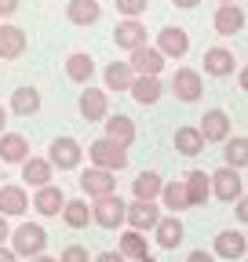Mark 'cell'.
I'll return each instance as SVG.
<instances>
[{
  "label": "cell",
  "instance_id": "7a4b0ae2",
  "mask_svg": "<svg viewBox=\"0 0 248 262\" xmlns=\"http://www.w3.org/2000/svg\"><path fill=\"white\" fill-rule=\"evenodd\" d=\"M88 160H91V168H102V171H124V168H128V149H124V146H117V142H110L106 135L102 139H95V142H91L88 146Z\"/></svg>",
  "mask_w": 248,
  "mask_h": 262
},
{
  "label": "cell",
  "instance_id": "30bf717a",
  "mask_svg": "<svg viewBox=\"0 0 248 262\" xmlns=\"http://www.w3.org/2000/svg\"><path fill=\"white\" fill-rule=\"evenodd\" d=\"M212 196H215V201H226V204H237L241 201V175L234 171V168H226V164H223V168H215L212 171Z\"/></svg>",
  "mask_w": 248,
  "mask_h": 262
},
{
  "label": "cell",
  "instance_id": "9c48e42d",
  "mask_svg": "<svg viewBox=\"0 0 248 262\" xmlns=\"http://www.w3.org/2000/svg\"><path fill=\"white\" fill-rule=\"evenodd\" d=\"M77 110H80V117L84 120H102L106 124V117H110V95H106V88H84L80 91V98H77Z\"/></svg>",
  "mask_w": 248,
  "mask_h": 262
},
{
  "label": "cell",
  "instance_id": "4fadbf2b",
  "mask_svg": "<svg viewBox=\"0 0 248 262\" xmlns=\"http://www.w3.org/2000/svg\"><path fill=\"white\" fill-rule=\"evenodd\" d=\"M33 211L44 215V219H58L66 211V193H62V186H40L33 193Z\"/></svg>",
  "mask_w": 248,
  "mask_h": 262
},
{
  "label": "cell",
  "instance_id": "d6a6232c",
  "mask_svg": "<svg viewBox=\"0 0 248 262\" xmlns=\"http://www.w3.org/2000/svg\"><path fill=\"white\" fill-rule=\"evenodd\" d=\"M62 222H66L70 229H84L88 222H95V215H91V204H88V196H73V201H66Z\"/></svg>",
  "mask_w": 248,
  "mask_h": 262
},
{
  "label": "cell",
  "instance_id": "ab89813d",
  "mask_svg": "<svg viewBox=\"0 0 248 262\" xmlns=\"http://www.w3.org/2000/svg\"><path fill=\"white\" fill-rule=\"evenodd\" d=\"M234 215H237V219H241V222L248 226V193H244V196H241V201H237V208H234Z\"/></svg>",
  "mask_w": 248,
  "mask_h": 262
},
{
  "label": "cell",
  "instance_id": "83f0119b",
  "mask_svg": "<svg viewBox=\"0 0 248 262\" xmlns=\"http://www.w3.org/2000/svg\"><path fill=\"white\" fill-rule=\"evenodd\" d=\"M66 77L73 80V84H84L88 88V80H91V73H95V58H91L88 51H73V55H66Z\"/></svg>",
  "mask_w": 248,
  "mask_h": 262
},
{
  "label": "cell",
  "instance_id": "4dcf8cb0",
  "mask_svg": "<svg viewBox=\"0 0 248 262\" xmlns=\"http://www.w3.org/2000/svg\"><path fill=\"white\" fill-rule=\"evenodd\" d=\"M128 95L135 98L139 106H153L164 95V84H161V77H135V84H132Z\"/></svg>",
  "mask_w": 248,
  "mask_h": 262
},
{
  "label": "cell",
  "instance_id": "2e32d148",
  "mask_svg": "<svg viewBox=\"0 0 248 262\" xmlns=\"http://www.w3.org/2000/svg\"><path fill=\"white\" fill-rule=\"evenodd\" d=\"M212 26H215L219 37H237V33L244 29V11H241V4H219V8H215V15H212Z\"/></svg>",
  "mask_w": 248,
  "mask_h": 262
},
{
  "label": "cell",
  "instance_id": "f35d334b",
  "mask_svg": "<svg viewBox=\"0 0 248 262\" xmlns=\"http://www.w3.org/2000/svg\"><path fill=\"white\" fill-rule=\"evenodd\" d=\"M18 11V0H0V18H11Z\"/></svg>",
  "mask_w": 248,
  "mask_h": 262
},
{
  "label": "cell",
  "instance_id": "ba28073f",
  "mask_svg": "<svg viewBox=\"0 0 248 262\" xmlns=\"http://www.w3.org/2000/svg\"><path fill=\"white\" fill-rule=\"evenodd\" d=\"M172 95L179 98V102H197V98L204 95V77H201V70H190V66L175 70V77H172Z\"/></svg>",
  "mask_w": 248,
  "mask_h": 262
},
{
  "label": "cell",
  "instance_id": "484cf974",
  "mask_svg": "<svg viewBox=\"0 0 248 262\" xmlns=\"http://www.w3.org/2000/svg\"><path fill=\"white\" fill-rule=\"evenodd\" d=\"M51 175H55V168H51V160L48 157H29L26 164H22V182L26 186H51Z\"/></svg>",
  "mask_w": 248,
  "mask_h": 262
},
{
  "label": "cell",
  "instance_id": "f907efd6",
  "mask_svg": "<svg viewBox=\"0 0 248 262\" xmlns=\"http://www.w3.org/2000/svg\"><path fill=\"white\" fill-rule=\"evenodd\" d=\"M0 186H4V182H0Z\"/></svg>",
  "mask_w": 248,
  "mask_h": 262
},
{
  "label": "cell",
  "instance_id": "f6af8a7d",
  "mask_svg": "<svg viewBox=\"0 0 248 262\" xmlns=\"http://www.w3.org/2000/svg\"><path fill=\"white\" fill-rule=\"evenodd\" d=\"M172 4H175V8H182V11H190V8H197V4H201V0H172Z\"/></svg>",
  "mask_w": 248,
  "mask_h": 262
},
{
  "label": "cell",
  "instance_id": "8fae6325",
  "mask_svg": "<svg viewBox=\"0 0 248 262\" xmlns=\"http://www.w3.org/2000/svg\"><path fill=\"white\" fill-rule=\"evenodd\" d=\"M153 48H157L164 58H186V51H190V37H186L182 26H164L157 33V40H153Z\"/></svg>",
  "mask_w": 248,
  "mask_h": 262
},
{
  "label": "cell",
  "instance_id": "f546056e",
  "mask_svg": "<svg viewBox=\"0 0 248 262\" xmlns=\"http://www.w3.org/2000/svg\"><path fill=\"white\" fill-rule=\"evenodd\" d=\"M99 15H102L99 0H70V4H66V18L73 26H95Z\"/></svg>",
  "mask_w": 248,
  "mask_h": 262
},
{
  "label": "cell",
  "instance_id": "4316f807",
  "mask_svg": "<svg viewBox=\"0 0 248 262\" xmlns=\"http://www.w3.org/2000/svg\"><path fill=\"white\" fill-rule=\"evenodd\" d=\"M102 80H106V91H132V84H135V70L128 62H110L106 70H102Z\"/></svg>",
  "mask_w": 248,
  "mask_h": 262
},
{
  "label": "cell",
  "instance_id": "603a6c76",
  "mask_svg": "<svg viewBox=\"0 0 248 262\" xmlns=\"http://www.w3.org/2000/svg\"><path fill=\"white\" fill-rule=\"evenodd\" d=\"M117 251L128 258V262H146L150 258V244H146V233H135V229H124L117 237Z\"/></svg>",
  "mask_w": 248,
  "mask_h": 262
},
{
  "label": "cell",
  "instance_id": "7402d4cb",
  "mask_svg": "<svg viewBox=\"0 0 248 262\" xmlns=\"http://www.w3.org/2000/svg\"><path fill=\"white\" fill-rule=\"evenodd\" d=\"M153 237H157V244H161V248L175 251V248L182 244V237H186V226H182V219H179V215H164V219L157 222V229H153Z\"/></svg>",
  "mask_w": 248,
  "mask_h": 262
},
{
  "label": "cell",
  "instance_id": "836d02e7",
  "mask_svg": "<svg viewBox=\"0 0 248 262\" xmlns=\"http://www.w3.org/2000/svg\"><path fill=\"white\" fill-rule=\"evenodd\" d=\"M223 164H226V168H234V171L248 168V139H244V135H230V139L223 142Z\"/></svg>",
  "mask_w": 248,
  "mask_h": 262
},
{
  "label": "cell",
  "instance_id": "bcb514c9",
  "mask_svg": "<svg viewBox=\"0 0 248 262\" xmlns=\"http://www.w3.org/2000/svg\"><path fill=\"white\" fill-rule=\"evenodd\" d=\"M4 127H8V110L0 106V135H4Z\"/></svg>",
  "mask_w": 248,
  "mask_h": 262
},
{
  "label": "cell",
  "instance_id": "ac0fdd59",
  "mask_svg": "<svg viewBox=\"0 0 248 262\" xmlns=\"http://www.w3.org/2000/svg\"><path fill=\"white\" fill-rule=\"evenodd\" d=\"M26 48H29L26 29L11 26V22H0V58H4V62L22 58V55H26Z\"/></svg>",
  "mask_w": 248,
  "mask_h": 262
},
{
  "label": "cell",
  "instance_id": "d590c367",
  "mask_svg": "<svg viewBox=\"0 0 248 262\" xmlns=\"http://www.w3.org/2000/svg\"><path fill=\"white\" fill-rule=\"evenodd\" d=\"M58 262H95V258L88 255L84 244H66V248L58 251Z\"/></svg>",
  "mask_w": 248,
  "mask_h": 262
},
{
  "label": "cell",
  "instance_id": "7dc6e473",
  "mask_svg": "<svg viewBox=\"0 0 248 262\" xmlns=\"http://www.w3.org/2000/svg\"><path fill=\"white\" fill-rule=\"evenodd\" d=\"M29 262H58V258H51V255H37V258H29Z\"/></svg>",
  "mask_w": 248,
  "mask_h": 262
},
{
  "label": "cell",
  "instance_id": "cb8c5ba5",
  "mask_svg": "<svg viewBox=\"0 0 248 262\" xmlns=\"http://www.w3.org/2000/svg\"><path fill=\"white\" fill-rule=\"evenodd\" d=\"M161 193H164V179L157 171H139L135 175V182H132V196H135V201H153V204H157Z\"/></svg>",
  "mask_w": 248,
  "mask_h": 262
},
{
  "label": "cell",
  "instance_id": "44dd1931",
  "mask_svg": "<svg viewBox=\"0 0 248 262\" xmlns=\"http://www.w3.org/2000/svg\"><path fill=\"white\" fill-rule=\"evenodd\" d=\"M29 157V139L26 135H18V131H4L0 135V160L4 164H26Z\"/></svg>",
  "mask_w": 248,
  "mask_h": 262
},
{
  "label": "cell",
  "instance_id": "ffe728a7",
  "mask_svg": "<svg viewBox=\"0 0 248 262\" xmlns=\"http://www.w3.org/2000/svg\"><path fill=\"white\" fill-rule=\"evenodd\" d=\"M26 211H29V193H26V186L4 182V186H0V215H4V219H15V215H26Z\"/></svg>",
  "mask_w": 248,
  "mask_h": 262
},
{
  "label": "cell",
  "instance_id": "7c38bea8",
  "mask_svg": "<svg viewBox=\"0 0 248 262\" xmlns=\"http://www.w3.org/2000/svg\"><path fill=\"white\" fill-rule=\"evenodd\" d=\"M161 208L153 201H132L128 204V229H135V233H146V229H157L161 222Z\"/></svg>",
  "mask_w": 248,
  "mask_h": 262
},
{
  "label": "cell",
  "instance_id": "d4e9b609",
  "mask_svg": "<svg viewBox=\"0 0 248 262\" xmlns=\"http://www.w3.org/2000/svg\"><path fill=\"white\" fill-rule=\"evenodd\" d=\"M186 193H190V208H204L208 204V196H212V175L208 171H186Z\"/></svg>",
  "mask_w": 248,
  "mask_h": 262
},
{
  "label": "cell",
  "instance_id": "ee69618b",
  "mask_svg": "<svg viewBox=\"0 0 248 262\" xmlns=\"http://www.w3.org/2000/svg\"><path fill=\"white\" fill-rule=\"evenodd\" d=\"M237 88L248 91V66H241V70H237Z\"/></svg>",
  "mask_w": 248,
  "mask_h": 262
},
{
  "label": "cell",
  "instance_id": "74e56055",
  "mask_svg": "<svg viewBox=\"0 0 248 262\" xmlns=\"http://www.w3.org/2000/svg\"><path fill=\"white\" fill-rule=\"evenodd\" d=\"M186 262H215V255H212V251H204V248H197V251L186 255Z\"/></svg>",
  "mask_w": 248,
  "mask_h": 262
},
{
  "label": "cell",
  "instance_id": "d6986e66",
  "mask_svg": "<svg viewBox=\"0 0 248 262\" xmlns=\"http://www.w3.org/2000/svg\"><path fill=\"white\" fill-rule=\"evenodd\" d=\"M135 135H139V131H135V120H132L128 113H110V117H106V139H110V142L132 149Z\"/></svg>",
  "mask_w": 248,
  "mask_h": 262
},
{
  "label": "cell",
  "instance_id": "52a82bcc",
  "mask_svg": "<svg viewBox=\"0 0 248 262\" xmlns=\"http://www.w3.org/2000/svg\"><path fill=\"white\" fill-rule=\"evenodd\" d=\"M80 189H84L88 201L113 196L117 193V175L113 171H102V168H88V171H80Z\"/></svg>",
  "mask_w": 248,
  "mask_h": 262
},
{
  "label": "cell",
  "instance_id": "8992f818",
  "mask_svg": "<svg viewBox=\"0 0 248 262\" xmlns=\"http://www.w3.org/2000/svg\"><path fill=\"white\" fill-rule=\"evenodd\" d=\"M212 255L215 258H230V262H244L248 258V237L237 229H219L212 241Z\"/></svg>",
  "mask_w": 248,
  "mask_h": 262
},
{
  "label": "cell",
  "instance_id": "8d00e7d4",
  "mask_svg": "<svg viewBox=\"0 0 248 262\" xmlns=\"http://www.w3.org/2000/svg\"><path fill=\"white\" fill-rule=\"evenodd\" d=\"M117 4V11L124 15V18H139L142 11H146V0H113Z\"/></svg>",
  "mask_w": 248,
  "mask_h": 262
},
{
  "label": "cell",
  "instance_id": "1f68e13d",
  "mask_svg": "<svg viewBox=\"0 0 248 262\" xmlns=\"http://www.w3.org/2000/svg\"><path fill=\"white\" fill-rule=\"evenodd\" d=\"M37 110H40V91H37V88L22 84V88L11 91V113H18V117H33Z\"/></svg>",
  "mask_w": 248,
  "mask_h": 262
},
{
  "label": "cell",
  "instance_id": "b9f144b4",
  "mask_svg": "<svg viewBox=\"0 0 248 262\" xmlns=\"http://www.w3.org/2000/svg\"><path fill=\"white\" fill-rule=\"evenodd\" d=\"M11 233H15V229L8 226V219H4V215H0V244H8V241H11Z\"/></svg>",
  "mask_w": 248,
  "mask_h": 262
},
{
  "label": "cell",
  "instance_id": "3957f363",
  "mask_svg": "<svg viewBox=\"0 0 248 262\" xmlns=\"http://www.w3.org/2000/svg\"><path fill=\"white\" fill-rule=\"evenodd\" d=\"M91 215H95V226L99 229H120L128 226V204L120 196H102V201H91Z\"/></svg>",
  "mask_w": 248,
  "mask_h": 262
},
{
  "label": "cell",
  "instance_id": "c3c4849f",
  "mask_svg": "<svg viewBox=\"0 0 248 262\" xmlns=\"http://www.w3.org/2000/svg\"><path fill=\"white\" fill-rule=\"evenodd\" d=\"M219 4H237V0H219Z\"/></svg>",
  "mask_w": 248,
  "mask_h": 262
},
{
  "label": "cell",
  "instance_id": "5bb4252c",
  "mask_svg": "<svg viewBox=\"0 0 248 262\" xmlns=\"http://www.w3.org/2000/svg\"><path fill=\"white\" fill-rule=\"evenodd\" d=\"M201 135H204V142H226L230 139V113L226 110H204V117H201Z\"/></svg>",
  "mask_w": 248,
  "mask_h": 262
},
{
  "label": "cell",
  "instance_id": "e0dca14e",
  "mask_svg": "<svg viewBox=\"0 0 248 262\" xmlns=\"http://www.w3.org/2000/svg\"><path fill=\"white\" fill-rule=\"evenodd\" d=\"M164 55L157 51V48H139L135 55H128V66H132V70H135V77H161V70H164Z\"/></svg>",
  "mask_w": 248,
  "mask_h": 262
},
{
  "label": "cell",
  "instance_id": "277c9868",
  "mask_svg": "<svg viewBox=\"0 0 248 262\" xmlns=\"http://www.w3.org/2000/svg\"><path fill=\"white\" fill-rule=\"evenodd\" d=\"M80 157H84V146L73 135H58L48 146V160H51V168H58V171H73L80 164Z\"/></svg>",
  "mask_w": 248,
  "mask_h": 262
},
{
  "label": "cell",
  "instance_id": "816d5d0a",
  "mask_svg": "<svg viewBox=\"0 0 248 262\" xmlns=\"http://www.w3.org/2000/svg\"><path fill=\"white\" fill-rule=\"evenodd\" d=\"M244 262H248V258H244Z\"/></svg>",
  "mask_w": 248,
  "mask_h": 262
},
{
  "label": "cell",
  "instance_id": "5b68a950",
  "mask_svg": "<svg viewBox=\"0 0 248 262\" xmlns=\"http://www.w3.org/2000/svg\"><path fill=\"white\" fill-rule=\"evenodd\" d=\"M113 44L124 48L128 55H135L139 48H150V33H146V26L139 18H120L113 26Z\"/></svg>",
  "mask_w": 248,
  "mask_h": 262
},
{
  "label": "cell",
  "instance_id": "9a60e30c",
  "mask_svg": "<svg viewBox=\"0 0 248 262\" xmlns=\"http://www.w3.org/2000/svg\"><path fill=\"white\" fill-rule=\"evenodd\" d=\"M201 70H204L208 77H230V73L237 70V58H234V51H230V48L215 44V48H208V51H204Z\"/></svg>",
  "mask_w": 248,
  "mask_h": 262
},
{
  "label": "cell",
  "instance_id": "f5cc1de1",
  "mask_svg": "<svg viewBox=\"0 0 248 262\" xmlns=\"http://www.w3.org/2000/svg\"><path fill=\"white\" fill-rule=\"evenodd\" d=\"M244 237H248V233H244Z\"/></svg>",
  "mask_w": 248,
  "mask_h": 262
},
{
  "label": "cell",
  "instance_id": "f1b7e54d",
  "mask_svg": "<svg viewBox=\"0 0 248 262\" xmlns=\"http://www.w3.org/2000/svg\"><path fill=\"white\" fill-rule=\"evenodd\" d=\"M204 135L201 127H175V153L179 157H201L204 153Z\"/></svg>",
  "mask_w": 248,
  "mask_h": 262
},
{
  "label": "cell",
  "instance_id": "60d3db41",
  "mask_svg": "<svg viewBox=\"0 0 248 262\" xmlns=\"http://www.w3.org/2000/svg\"><path fill=\"white\" fill-rule=\"evenodd\" d=\"M95 262H128L120 251H102V255H95Z\"/></svg>",
  "mask_w": 248,
  "mask_h": 262
},
{
  "label": "cell",
  "instance_id": "6da1fadb",
  "mask_svg": "<svg viewBox=\"0 0 248 262\" xmlns=\"http://www.w3.org/2000/svg\"><path fill=\"white\" fill-rule=\"evenodd\" d=\"M11 248H15L18 258H37V255H44V248H48V229H44L40 222H18L15 233H11Z\"/></svg>",
  "mask_w": 248,
  "mask_h": 262
},
{
  "label": "cell",
  "instance_id": "e575fe53",
  "mask_svg": "<svg viewBox=\"0 0 248 262\" xmlns=\"http://www.w3.org/2000/svg\"><path fill=\"white\" fill-rule=\"evenodd\" d=\"M161 204L168 208V215H179L190 208V193H186V182H164V193H161Z\"/></svg>",
  "mask_w": 248,
  "mask_h": 262
},
{
  "label": "cell",
  "instance_id": "7bdbcfd3",
  "mask_svg": "<svg viewBox=\"0 0 248 262\" xmlns=\"http://www.w3.org/2000/svg\"><path fill=\"white\" fill-rule=\"evenodd\" d=\"M0 262H18V255H15L11 244H0Z\"/></svg>",
  "mask_w": 248,
  "mask_h": 262
},
{
  "label": "cell",
  "instance_id": "681fc988",
  "mask_svg": "<svg viewBox=\"0 0 248 262\" xmlns=\"http://www.w3.org/2000/svg\"><path fill=\"white\" fill-rule=\"evenodd\" d=\"M146 262H157V258H153V255H150V258H146Z\"/></svg>",
  "mask_w": 248,
  "mask_h": 262
}]
</instances>
